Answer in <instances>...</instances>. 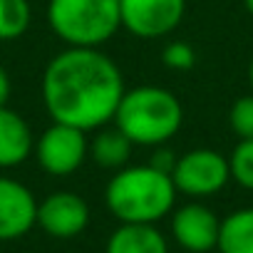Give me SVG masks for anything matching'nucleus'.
Returning <instances> with one entry per match:
<instances>
[{
  "instance_id": "19",
  "label": "nucleus",
  "mask_w": 253,
  "mask_h": 253,
  "mask_svg": "<svg viewBox=\"0 0 253 253\" xmlns=\"http://www.w3.org/2000/svg\"><path fill=\"white\" fill-rule=\"evenodd\" d=\"M149 164L157 167V169H162V171H167V174H171V169L176 164V154L167 144H159V147H154V154H152Z\"/></svg>"
},
{
  "instance_id": "22",
  "label": "nucleus",
  "mask_w": 253,
  "mask_h": 253,
  "mask_svg": "<svg viewBox=\"0 0 253 253\" xmlns=\"http://www.w3.org/2000/svg\"><path fill=\"white\" fill-rule=\"evenodd\" d=\"M243 5H246V10L253 15V0H243Z\"/></svg>"
},
{
  "instance_id": "6",
  "label": "nucleus",
  "mask_w": 253,
  "mask_h": 253,
  "mask_svg": "<svg viewBox=\"0 0 253 253\" xmlns=\"http://www.w3.org/2000/svg\"><path fill=\"white\" fill-rule=\"evenodd\" d=\"M171 179H174L176 191L184 196H191V199L213 196L231 181L228 157L209 147L189 149L176 157Z\"/></svg>"
},
{
  "instance_id": "8",
  "label": "nucleus",
  "mask_w": 253,
  "mask_h": 253,
  "mask_svg": "<svg viewBox=\"0 0 253 253\" xmlns=\"http://www.w3.org/2000/svg\"><path fill=\"white\" fill-rule=\"evenodd\" d=\"M89 223V206L75 191H52L38 201V226L52 238H75Z\"/></svg>"
},
{
  "instance_id": "16",
  "label": "nucleus",
  "mask_w": 253,
  "mask_h": 253,
  "mask_svg": "<svg viewBox=\"0 0 253 253\" xmlns=\"http://www.w3.org/2000/svg\"><path fill=\"white\" fill-rule=\"evenodd\" d=\"M228 169L231 179L238 186L253 191V139H238V144L228 154Z\"/></svg>"
},
{
  "instance_id": "13",
  "label": "nucleus",
  "mask_w": 253,
  "mask_h": 253,
  "mask_svg": "<svg viewBox=\"0 0 253 253\" xmlns=\"http://www.w3.org/2000/svg\"><path fill=\"white\" fill-rule=\"evenodd\" d=\"M132 139L126 137L124 132H119L117 126L107 124V126H99L94 129L92 139H89V159L102 167V169H122L129 164V157H132Z\"/></svg>"
},
{
  "instance_id": "5",
  "label": "nucleus",
  "mask_w": 253,
  "mask_h": 253,
  "mask_svg": "<svg viewBox=\"0 0 253 253\" xmlns=\"http://www.w3.org/2000/svg\"><path fill=\"white\" fill-rule=\"evenodd\" d=\"M33 157L38 167L50 176H70L89 159V139L87 132L77 126L52 122L47 129L35 139Z\"/></svg>"
},
{
  "instance_id": "2",
  "label": "nucleus",
  "mask_w": 253,
  "mask_h": 253,
  "mask_svg": "<svg viewBox=\"0 0 253 253\" xmlns=\"http://www.w3.org/2000/svg\"><path fill=\"white\" fill-rule=\"evenodd\" d=\"M171 174L147 164L122 167L107 181L104 204L119 223H157L176 206Z\"/></svg>"
},
{
  "instance_id": "11",
  "label": "nucleus",
  "mask_w": 253,
  "mask_h": 253,
  "mask_svg": "<svg viewBox=\"0 0 253 253\" xmlns=\"http://www.w3.org/2000/svg\"><path fill=\"white\" fill-rule=\"evenodd\" d=\"M35 134L23 114L0 107V169H13L25 164L33 157Z\"/></svg>"
},
{
  "instance_id": "18",
  "label": "nucleus",
  "mask_w": 253,
  "mask_h": 253,
  "mask_svg": "<svg viewBox=\"0 0 253 253\" xmlns=\"http://www.w3.org/2000/svg\"><path fill=\"white\" fill-rule=\"evenodd\" d=\"M162 62L169 67V70H176V72H186L196 65V52L189 42L184 40H171L164 52H162Z\"/></svg>"
},
{
  "instance_id": "14",
  "label": "nucleus",
  "mask_w": 253,
  "mask_h": 253,
  "mask_svg": "<svg viewBox=\"0 0 253 253\" xmlns=\"http://www.w3.org/2000/svg\"><path fill=\"white\" fill-rule=\"evenodd\" d=\"M218 253H253V206L231 211L218 226Z\"/></svg>"
},
{
  "instance_id": "20",
  "label": "nucleus",
  "mask_w": 253,
  "mask_h": 253,
  "mask_svg": "<svg viewBox=\"0 0 253 253\" xmlns=\"http://www.w3.org/2000/svg\"><path fill=\"white\" fill-rule=\"evenodd\" d=\"M10 94H13V82H10V75L8 70L0 65V107H5L10 102Z\"/></svg>"
},
{
  "instance_id": "12",
  "label": "nucleus",
  "mask_w": 253,
  "mask_h": 253,
  "mask_svg": "<svg viewBox=\"0 0 253 253\" xmlns=\"http://www.w3.org/2000/svg\"><path fill=\"white\" fill-rule=\"evenodd\" d=\"M104 253H169V243L154 223H119L109 233Z\"/></svg>"
},
{
  "instance_id": "4",
  "label": "nucleus",
  "mask_w": 253,
  "mask_h": 253,
  "mask_svg": "<svg viewBox=\"0 0 253 253\" xmlns=\"http://www.w3.org/2000/svg\"><path fill=\"white\" fill-rule=\"evenodd\" d=\"M47 25L67 47H102L122 28L119 0H47Z\"/></svg>"
},
{
  "instance_id": "1",
  "label": "nucleus",
  "mask_w": 253,
  "mask_h": 253,
  "mask_svg": "<svg viewBox=\"0 0 253 253\" xmlns=\"http://www.w3.org/2000/svg\"><path fill=\"white\" fill-rule=\"evenodd\" d=\"M124 89L119 65L99 47H65L45 65L40 82L50 119L82 132L112 124Z\"/></svg>"
},
{
  "instance_id": "9",
  "label": "nucleus",
  "mask_w": 253,
  "mask_h": 253,
  "mask_svg": "<svg viewBox=\"0 0 253 253\" xmlns=\"http://www.w3.org/2000/svg\"><path fill=\"white\" fill-rule=\"evenodd\" d=\"M221 218L201 201H189L171 211V236L189 253H209L218 243Z\"/></svg>"
},
{
  "instance_id": "15",
  "label": "nucleus",
  "mask_w": 253,
  "mask_h": 253,
  "mask_svg": "<svg viewBox=\"0 0 253 253\" xmlns=\"http://www.w3.org/2000/svg\"><path fill=\"white\" fill-rule=\"evenodd\" d=\"M33 23L30 0H0V42H13Z\"/></svg>"
},
{
  "instance_id": "10",
  "label": "nucleus",
  "mask_w": 253,
  "mask_h": 253,
  "mask_svg": "<svg viewBox=\"0 0 253 253\" xmlns=\"http://www.w3.org/2000/svg\"><path fill=\"white\" fill-rule=\"evenodd\" d=\"M38 226L35 194L13 176H0V241H15Z\"/></svg>"
},
{
  "instance_id": "21",
  "label": "nucleus",
  "mask_w": 253,
  "mask_h": 253,
  "mask_svg": "<svg viewBox=\"0 0 253 253\" xmlns=\"http://www.w3.org/2000/svg\"><path fill=\"white\" fill-rule=\"evenodd\" d=\"M248 84H251V92H253V57L248 62Z\"/></svg>"
},
{
  "instance_id": "3",
  "label": "nucleus",
  "mask_w": 253,
  "mask_h": 253,
  "mask_svg": "<svg viewBox=\"0 0 253 253\" xmlns=\"http://www.w3.org/2000/svg\"><path fill=\"white\" fill-rule=\"evenodd\" d=\"M112 124L129 137L134 147H159L181 129L184 107L171 89L139 84L124 89Z\"/></svg>"
},
{
  "instance_id": "7",
  "label": "nucleus",
  "mask_w": 253,
  "mask_h": 253,
  "mask_svg": "<svg viewBox=\"0 0 253 253\" xmlns=\"http://www.w3.org/2000/svg\"><path fill=\"white\" fill-rule=\"evenodd\" d=\"M186 13V0H119L122 28L139 38L157 40L171 35Z\"/></svg>"
},
{
  "instance_id": "17",
  "label": "nucleus",
  "mask_w": 253,
  "mask_h": 253,
  "mask_svg": "<svg viewBox=\"0 0 253 253\" xmlns=\"http://www.w3.org/2000/svg\"><path fill=\"white\" fill-rule=\"evenodd\" d=\"M228 126L238 139H253V92L238 97L228 109Z\"/></svg>"
}]
</instances>
